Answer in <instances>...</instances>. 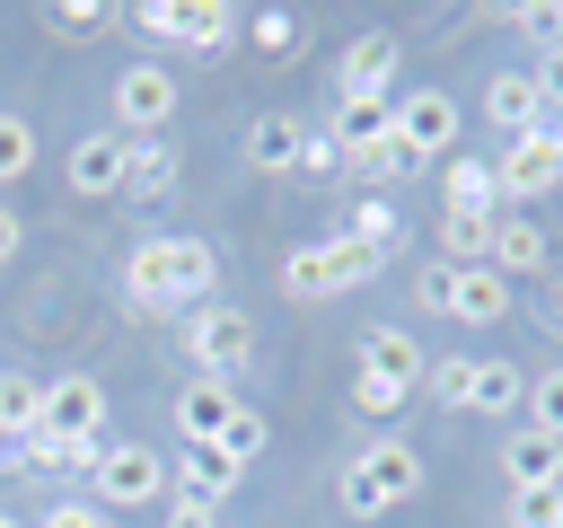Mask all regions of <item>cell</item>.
Segmentation results:
<instances>
[{"instance_id":"1","label":"cell","mask_w":563,"mask_h":528,"mask_svg":"<svg viewBox=\"0 0 563 528\" xmlns=\"http://www.w3.org/2000/svg\"><path fill=\"white\" fill-rule=\"evenodd\" d=\"M123 299L132 308H158V317H194L220 299V255L211 238H141L123 255Z\"/></svg>"},{"instance_id":"2","label":"cell","mask_w":563,"mask_h":528,"mask_svg":"<svg viewBox=\"0 0 563 528\" xmlns=\"http://www.w3.org/2000/svg\"><path fill=\"white\" fill-rule=\"evenodd\" d=\"M413 493H422V449H405V440H369V449L334 475L343 519H378V510H396V502H413Z\"/></svg>"},{"instance_id":"3","label":"cell","mask_w":563,"mask_h":528,"mask_svg":"<svg viewBox=\"0 0 563 528\" xmlns=\"http://www.w3.org/2000/svg\"><path fill=\"white\" fill-rule=\"evenodd\" d=\"M361 282H378V255L352 246L343 229L317 238V246H290V255H282V299H334V290H361Z\"/></svg>"},{"instance_id":"4","label":"cell","mask_w":563,"mask_h":528,"mask_svg":"<svg viewBox=\"0 0 563 528\" xmlns=\"http://www.w3.org/2000/svg\"><path fill=\"white\" fill-rule=\"evenodd\" d=\"M185 361H194V378H246L255 370V317L246 308H229V299H211V308H194L185 317Z\"/></svg>"},{"instance_id":"5","label":"cell","mask_w":563,"mask_h":528,"mask_svg":"<svg viewBox=\"0 0 563 528\" xmlns=\"http://www.w3.org/2000/svg\"><path fill=\"white\" fill-rule=\"evenodd\" d=\"M88 502L97 510H150V502H167V458L150 440H106V458L88 466Z\"/></svg>"},{"instance_id":"6","label":"cell","mask_w":563,"mask_h":528,"mask_svg":"<svg viewBox=\"0 0 563 528\" xmlns=\"http://www.w3.org/2000/svg\"><path fill=\"white\" fill-rule=\"evenodd\" d=\"M396 150H405V167L457 158V97L449 88H405L396 97Z\"/></svg>"},{"instance_id":"7","label":"cell","mask_w":563,"mask_h":528,"mask_svg":"<svg viewBox=\"0 0 563 528\" xmlns=\"http://www.w3.org/2000/svg\"><path fill=\"white\" fill-rule=\"evenodd\" d=\"M493 185H501V202H537V194H554V185H563V150H554V132H519V141H501Z\"/></svg>"},{"instance_id":"8","label":"cell","mask_w":563,"mask_h":528,"mask_svg":"<svg viewBox=\"0 0 563 528\" xmlns=\"http://www.w3.org/2000/svg\"><path fill=\"white\" fill-rule=\"evenodd\" d=\"M114 123H132V141L167 132V123H176V79H167L158 62H132V70L114 79Z\"/></svg>"},{"instance_id":"9","label":"cell","mask_w":563,"mask_h":528,"mask_svg":"<svg viewBox=\"0 0 563 528\" xmlns=\"http://www.w3.org/2000/svg\"><path fill=\"white\" fill-rule=\"evenodd\" d=\"M123 167H132V132H88V141H70L62 185L88 194V202H106V194H123Z\"/></svg>"},{"instance_id":"10","label":"cell","mask_w":563,"mask_h":528,"mask_svg":"<svg viewBox=\"0 0 563 528\" xmlns=\"http://www.w3.org/2000/svg\"><path fill=\"white\" fill-rule=\"evenodd\" d=\"M440 317H457V326H501V317H510V282H501L493 264H449Z\"/></svg>"},{"instance_id":"11","label":"cell","mask_w":563,"mask_h":528,"mask_svg":"<svg viewBox=\"0 0 563 528\" xmlns=\"http://www.w3.org/2000/svg\"><path fill=\"white\" fill-rule=\"evenodd\" d=\"M106 414H114V405H106V387H97L88 370H70V378H53V387H44V422H53V431H70V440H114V431H106Z\"/></svg>"},{"instance_id":"12","label":"cell","mask_w":563,"mask_h":528,"mask_svg":"<svg viewBox=\"0 0 563 528\" xmlns=\"http://www.w3.org/2000/svg\"><path fill=\"white\" fill-rule=\"evenodd\" d=\"M229 414H238V387H220V378H185L176 387V440L185 449H211L229 431Z\"/></svg>"},{"instance_id":"13","label":"cell","mask_w":563,"mask_h":528,"mask_svg":"<svg viewBox=\"0 0 563 528\" xmlns=\"http://www.w3.org/2000/svg\"><path fill=\"white\" fill-rule=\"evenodd\" d=\"M334 79H343V97H387V106H396V35H378V26L352 35Z\"/></svg>"},{"instance_id":"14","label":"cell","mask_w":563,"mask_h":528,"mask_svg":"<svg viewBox=\"0 0 563 528\" xmlns=\"http://www.w3.org/2000/svg\"><path fill=\"white\" fill-rule=\"evenodd\" d=\"M484 114L501 123V141L545 132V97H537V79H528V70H493V79H484Z\"/></svg>"},{"instance_id":"15","label":"cell","mask_w":563,"mask_h":528,"mask_svg":"<svg viewBox=\"0 0 563 528\" xmlns=\"http://www.w3.org/2000/svg\"><path fill=\"white\" fill-rule=\"evenodd\" d=\"M167 475L185 484V502H211V510H220V502L246 484V466H238L220 440H211V449H176V466H167Z\"/></svg>"},{"instance_id":"16","label":"cell","mask_w":563,"mask_h":528,"mask_svg":"<svg viewBox=\"0 0 563 528\" xmlns=\"http://www.w3.org/2000/svg\"><path fill=\"white\" fill-rule=\"evenodd\" d=\"M352 370H369V378H396V387H422V370H431V361H422V343H413L405 326H369Z\"/></svg>"},{"instance_id":"17","label":"cell","mask_w":563,"mask_h":528,"mask_svg":"<svg viewBox=\"0 0 563 528\" xmlns=\"http://www.w3.org/2000/svg\"><path fill=\"white\" fill-rule=\"evenodd\" d=\"M501 475H510V493L563 484V440H554V431H510V440H501Z\"/></svg>"},{"instance_id":"18","label":"cell","mask_w":563,"mask_h":528,"mask_svg":"<svg viewBox=\"0 0 563 528\" xmlns=\"http://www.w3.org/2000/svg\"><path fill=\"white\" fill-rule=\"evenodd\" d=\"M238 26H246V18H238L229 0H176V44H185V53H202V62H220Z\"/></svg>"},{"instance_id":"19","label":"cell","mask_w":563,"mask_h":528,"mask_svg":"<svg viewBox=\"0 0 563 528\" xmlns=\"http://www.w3.org/2000/svg\"><path fill=\"white\" fill-rule=\"evenodd\" d=\"M176 176H185V158H176V141H167V132L132 141V167H123V194H132V202H167V194H176Z\"/></svg>"},{"instance_id":"20","label":"cell","mask_w":563,"mask_h":528,"mask_svg":"<svg viewBox=\"0 0 563 528\" xmlns=\"http://www.w3.org/2000/svg\"><path fill=\"white\" fill-rule=\"evenodd\" d=\"M246 167L255 176H299V114H255L246 123Z\"/></svg>"},{"instance_id":"21","label":"cell","mask_w":563,"mask_h":528,"mask_svg":"<svg viewBox=\"0 0 563 528\" xmlns=\"http://www.w3.org/2000/svg\"><path fill=\"white\" fill-rule=\"evenodd\" d=\"M440 202H449V211H493V202H501V185H493V158H475V150L440 158Z\"/></svg>"},{"instance_id":"22","label":"cell","mask_w":563,"mask_h":528,"mask_svg":"<svg viewBox=\"0 0 563 528\" xmlns=\"http://www.w3.org/2000/svg\"><path fill=\"white\" fill-rule=\"evenodd\" d=\"M501 282H519V273H545V229L537 220H493V255H484Z\"/></svg>"},{"instance_id":"23","label":"cell","mask_w":563,"mask_h":528,"mask_svg":"<svg viewBox=\"0 0 563 528\" xmlns=\"http://www.w3.org/2000/svg\"><path fill=\"white\" fill-rule=\"evenodd\" d=\"M343 238H352V246H369V255L387 264V255L405 246V211H396L387 194H361V202H352V229H343Z\"/></svg>"},{"instance_id":"24","label":"cell","mask_w":563,"mask_h":528,"mask_svg":"<svg viewBox=\"0 0 563 528\" xmlns=\"http://www.w3.org/2000/svg\"><path fill=\"white\" fill-rule=\"evenodd\" d=\"M35 422H44V378H26V370H0V449H18Z\"/></svg>"},{"instance_id":"25","label":"cell","mask_w":563,"mask_h":528,"mask_svg":"<svg viewBox=\"0 0 563 528\" xmlns=\"http://www.w3.org/2000/svg\"><path fill=\"white\" fill-rule=\"evenodd\" d=\"M528 405V378L510 370V361H475V378H466V414H519Z\"/></svg>"},{"instance_id":"26","label":"cell","mask_w":563,"mask_h":528,"mask_svg":"<svg viewBox=\"0 0 563 528\" xmlns=\"http://www.w3.org/2000/svg\"><path fill=\"white\" fill-rule=\"evenodd\" d=\"M334 132H343V158H352V150H369V141L396 132V106H387V97H343V106H334Z\"/></svg>"},{"instance_id":"27","label":"cell","mask_w":563,"mask_h":528,"mask_svg":"<svg viewBox=\"0 0 563 528\" xmlns=\"http://www.w3.org/2000/svg\"><path fill=\"white\" fill-rule=\"evenodd\" d=\"M493 255V211H440V264H484Z\"/></svg>"},{"instance_id":"28","label":"cell","mask_w":563,"mask_h":528,"mask_svg":"<svg viewBox=\"0 0 563 528\" xmlns=\"http://www.w3.org/2000/svg\"><path fill=\"white\" fill-rule=\"evenodd\" d=\"M343 167H352V158H343V132H334V123H299V176L325 185V176H343Z\"/></svg>"},{"instance_id":"29","label":"cell","mask_w":563,"mask_h":528,"mask_svg":"<svg viewBox=\"0 0 563 528\" xmlns=\"http://www.w3.org/2000/svg\"><path fill=\"white\" fill-rule=\"evenodd\" d=\"M405 396H413V387H396V378H369V370H352V414H361V422H396V414H405Z\"/></svg>"},{"instance_id":"30","label":"cell","mask_w":563,"mask_h":528,"mask_svg":"<svg viewBox=\"0 0 563 528\" xmlns=\"http://www.w3.org/2000/svg\"><path fill=\"white\" fill-rule=\"evenodd\" d=\"M466 378H475V361H466V352H440V361L422 370V387H431V405H449V414H466Z\"/></svg>"},{"instance_id":"31","label":"cell","mask_w":563,"mask_h":528,"mask_svg":"<svg viewBox=\"0 0 563 528\" xmlns=\"http://www.w3.org/2000/svg\"><path fill=\"white\" fill-rule=\"evenodd\" d=\"M528 431H554L563 440V361L528 378Z\"/></svg>"},{"instance_id":"32","label":"cell","mask_w":563,"mask_h":528,"mask_svg":"<svg viewBox=\"0 0 563 528\" xmlns=\"http://www.w3.org/2000/svg\"><path fill=\"white\" fill-rule=\"evenodd\" d=\"M35 167V123L26 114H0V185H18Z\"/></svg>"},{"instance_id":"33","label":"cell","mask_w":563,"mask_h":528,"mask_svg":"<svg viewBox=\"0 0 563 528\" xmlns=\"http://www.w3.org/2000/svg\"><path fill=\"white\" fill-rule=\"evenodd\" d=\"M44 26H53V35H97V26H114V9H106V0H53Z\"/></svg>"},{"instance_id":"34","label":"cell","mask_w":563,"mask_h":528,"mask_svg":"<svg viewBox=\"0 0 563 528\" xmlns=\"http://www.w3.org/2000/svg\"><path fill=\"white\" fill-rule=\"evenodd\" d=\"M264 440H273V431H264V414H255V405H238V414H229V431H220V449H229L238 466H255V458H264Z\"/></svg>"},{"instance_id":"35","label":"cell","mask_w":563,"mask_h":528,"mask_svg":"<svg viewBox=\"0 0 563 528\" xmlns=\"http://www.w3.org/2000/svg\"><path fill=\"white\" fill-rule=\"evenodd\" d=\"M510 528H563V484H537V493H510Z\"/></svg>"},{"instance_id":"36","label":"cell","mask_w":563,"mask_h":528,"mask_svg":"<svg viewBox=\"0 0 563 528\" xmlns=\"http://www.w3.org/2000/svg\"><path fill=\"white\" fill-rule=\"evenodd\" d=\"M246 35H255L264 53H290V44H299V18H290V9H246Z\"/></svg>"},{"instance_id":"37","label":"cell","mask_w":563,"mask_h":528,"mask_svg":"<svg viewBox=\"0 0 563 528\" xmlns=\"http://www.w3.org/2000/svg\"><path fill=\"white\" fill-rule=\"evenodd\" d=\"M510 26L537 44V53H554L563 44V9H545V0H528V9H510Z\"/></svg>"},{"instance_id":"38","label":"cell","mask_w":563,"mask_h":528,"mask_svg":"<svg viewBox=\"0 0 563 528\" xmlns=\"http://www.w3.org/2000/svg\"><path fill=\"white\" fill-rule=\"evenodd\" d=\"M352 167H361V176H378V185H387V176H413V167H405V150H396V132H387V141H369V150H352Z\"/></svg>"},{"instance_id":"39","label":"cell","mask_w":563,"mask_h":528,"mask_svg":"<svg viewBox=\"0 0 563 528\" xmlns=\"http://www.w3.org/2000/svg\"><path fill=\"white\" fill-rule=\"evenodd\" d=\"M528 79H537V97H545V123H554V114H563V44H554V53H537V70H528Z\"/></svg>"},{"instance_id":"40","label":"cell","mask_w":563,"mask_h":528,"mask_svg":"<svg viewBox=\"0 0 563 528\" xmlns=\"http://www.w3.org/2000/svg\"><path fill=\"white\" fill-rule=\"evenodd\" d=\"M35 528H106V510H97L88 493H70V502H53V510H44Z\"/></svg>"},{"instance_id":"41","label":"cell","mask_w":563,"mask_h":528,"mask_svg":"<svg viewBox=\"0 0 563 528\" xmlns=\"http://www.w3.org/2000/svg\"><path fill=\"white\" fill-rule=\"evenodd\" d=\"M167 528H220V510H211V502H185V493H176V502H167Z\"/></svg>"},{"instance_id":"42","label":"cell","mask_w":563,"mask_h":528,"mask_svg":"<svg viewBox=\"0 0 563 528\" xmlns=\"http://www.w3.org/2000/svg\"><path fill=\"white\" fill-rule=\"evenodd\" d=\"M440 290H449V264H422V273H413V299H422L431 317H440Z\"/></svg>"},{"instance_id":"43","label":"cell","mask_w":563,"mask_h":528,"mask_svg":"<svg viewBox=\"0 0 563 528\" xmlns=\"http://www.w3.org/2000/svg\"><path fill=\"white\" fill-rule=\"evenodd\" d=\"M18 238H26V229H18V211H9V202H0V264H9V255H18Z\"/></svg>"},{"instance_id":"44","label":"cell","mask_w":563,"mask_h":528,"mask_svg":"<svg viewBox=\"0 0 563 528\" xmlns=\"http://www.w3.org/2000/svg\"><path fill=\"white\" fill-rule=\"evenodd\" d=\"M545 132H554V150H563V114H554V123H545Z\"/></svg>"},{"instance_id":"45","label":"cell","mask_w":563,"mask_h":528,"mask_svg":"<svg viewBox=\"0 0 563 528\" xmlns=\"http://www.w3.org/2000/svg\"><path fill=\"white\" fill-rule=\"evenodd\" d=\"M0 528H26V519H9V510H0Z\"/></svg>"},{"instance_id":"46","label":"cell","mask_w":563,"mask_h":528,"mask_svg":"<svg viewBox=\"0 0 563 528\" xmlns=\"http://www.w3.org/2000/svg\"><path fill=\"white\" fill-rule=\"evenodd\" d=\"M0 475H9V449H0Z\"/></svg>"}]
</instances>
